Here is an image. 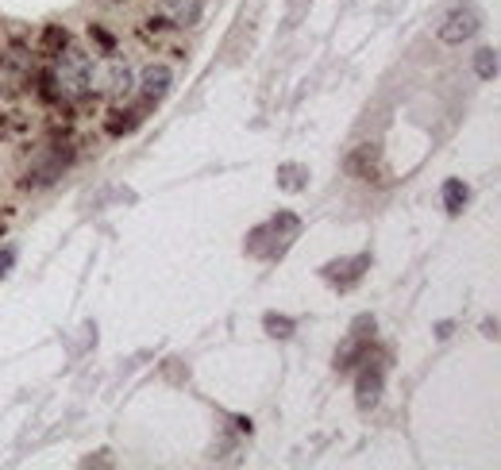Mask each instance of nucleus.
<instances>
[{"instance_id": "1a4fd4ad", "label": "nucleus", "mask_w": 501, "mask_h": 470, "mask_svg": "<svg viewBox=\"0 0 501 470\" xmlns=\"http://www.w3.org/2000/svg\"><path fill=\"white\" fill-rule=\"evenodd\" d=\"M159 8L174 27H190L200 16V0H159Z\"/></svg>"}, {"instance_id": "0eeeda50", "label": "nucleus", "mask_w": 501, "mask_h": 470, "mask_svg": "<svg viewBox=\"0 0 501 470\" xmlns=\"http://www.w3.org/2000/svg\"><path fill=\"white\" fill-rule=\"evenodd\" d=\"M366 263H370V259H336V263H328V266H324V278L332 281L336 290H348L351 281H359V278H363Z\"/></svg>"}, {"instance_id": "4468645a", "label": "nucleus", "mask_w": 501, "mask_h": 470, "mask_svg": "<svg viewBox=\"0 0 501 470\" xmlns=\"http://www.w3.org/2000/svg\"><path fill=\"white\" fill-rule=\"evenodd\" d=\"M266 327H274V336H290V320L285 317H266Z\"/></svg>"}, {"instance_id": "423d86ee", "label": "nucleus", "mask_w": 501, "mask_h": 470, "mask_svg": "<svg viewBox=\"0 0 501 470\" xmlns=\"http://www.w3.org/2000/svg\"><path fill=\"white\" fill-rule=\"evenodd\" d=\"M143 97H147V105H159L162 97L170 93V85H174V78H170V69L166 66H143Z\"/></svg>"}, {"instance_id": "39448f33", "label": "nucleus", "mask_w": 501, "mask_h": 470, "mask_svg": "<svg viewBox=\"0 0 501 470\" xmlns=\"http://www.w3.org/2000/svg\"><path fill=\"white\" fill-rule=\"evenodd\" d=\"M385 386V374H382V363L378 359H366V366L359 370V382H355V397H359V409H375L378 397Z\"/></svg>"}, {"instance_id": "6e6552de", "label": "nucleus", "mask_w": 501, "mask_h": 470, "mask_svg": "<svg viewBox=\"0 0 501 470\" xmlns=\"http://www.w3.org/2000/svg\"><path fill=\"white\" fill-rule=\"evenodd\" d=\"M70 166V151L66 147H54V151H47L42 159L35 162V170H32V178L39 181V185H47V181H59V174Z\"/></svg>"}, {"instance_id": "9b49d317", "label": "nucleus", "mask_w": 501, "mask_h": 470, "mask_svg": "<svg viewBox=\"0 0 501 470\" xmlns=\"http://www.w3.org/2000/svg\"><path fill=\"white\" fill-rule=\"evenodd\" d=\"M475 74L486 78V81L497 78V51H494V47H486V51L475 54Z\"/></svg>"}, {"instance_id": "ddd939ff", "label": "nucleus", "mask_w": 501, "mask_h": 470, "mask_svg": "<svg viewBox=\"0 0 501 470\" xmlns=\"http://www.w3.org/2000/svg\"><path fill=\"white\" fill-rule=\"evenodd\" d=\"M12 263H16V251H12V247H0V278H5L8 270H12Z\"/></svg>"}, {"instance_id": "f03ea898", "label": "nucleus", "mask_w": 501, "mask_h": 470, "mask_svg": "<svg viewBox=\"0 0 501 470\" xmlns=\"http://www.w3.org/2000/svg\"><path fill=\"white\" fill-rule=\"evenodd\" d=\"M54 78H59V85L66 93H85L93 85V62L85 51H62L59 62H54Z\"/></svg>"}, {"instance_id": "9d476101", "label": "nucleus", "mask_w": 501, "mask_h": 470, "mask_svg": "<svg viewBox=\"0 0 501 470\" xmlns=\"http://www.w3.org/2000/svg\"><path fill=\"white\" fill-rule=\"evenodd\" d=\"M278 178H282V181H278L282 189H290V193H293V189H305L309 170H305V166H282V170H278Z\"/></svg>"}, {"instance_id": "f8f14e48", "label": "nucleus", "mask_w": 501, "mask_h": 470, "mask_svg": "<svg viewBox=\"0 0 501 470\" xmlns=\"http://www.w3.org/2000/svg\"><path fill=\"white\" fill-rule=\"evenodd\" d=\"M467 185L463 181H448V185H443V205H448L451 212H463V205H467Z\"/></svg>"}, {"instance_id": "f257e3e1", "label": "nucleus", "mask_w": 501, "mask_h": 470, "mask_svg": "<svg viewBox=\"0 0 501 470\" xmlns=\"http://www.w3.org/2000/svg\"><path fill=\"white\" fill-rule=\"evenodd\" d=\"M297 217H290V212H278L274 220H270L266 227H259V232H251V254H259V259H278V254L290 247V239H297Z\"/></svg>"}, {"instance_id": "20e7f679", "label": "nucleus", "mask_w": 501, "mask_h": 470, "mask_svg": "<svg viewBox=\"0 0 501 470\" xmlns=\"http://www.w3.org/2000/svg\"><path fill=\"white\" fill-rule=\"evenodd\" d=\"M93 85L105 97H124L132 89V69H127L124 59H105L100 66H93Z\"/></svg>"}, {"instance_id": "7ed1b4c3", "label": "nucleus", "mask_w": 501, "mask_h": 470, "mask_svg": "<svg viewBox=\"0 0 501 470\" xmlns=\"http://www.w3.org/2000/svg\"><path fill=\"white\" fill-rule=\"evenodd\" d=\"M478 27H482V12L470 8V5H463V8H451L448 16H443L440 39L443 42H467L470 35H478Z\"/></svg>"}]
</instances>
